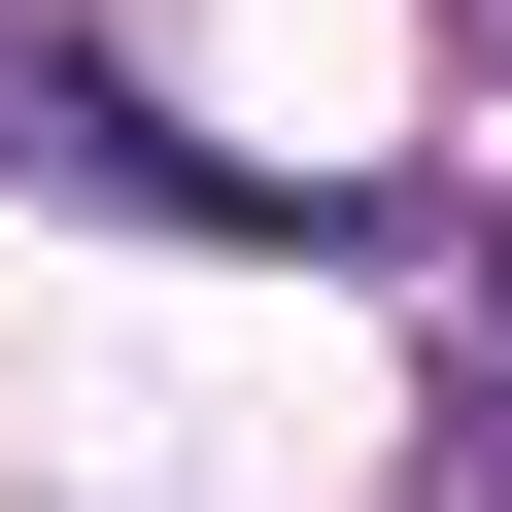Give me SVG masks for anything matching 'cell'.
I'll list each match as a JSON object with an SVG mask.
<instances>
[{
	"label": "cell",
	"instance_id": "6da1fadb",
	"mask_svg": "<svg viewBox=\"0 0 512 512\" xmlns=\"http://www.w3.org/2000/svg\"><path fill=\"white\" fill-rule=\"evenodd\" d=\"M478 274H512V239H478Z\"/></svg>",
	"mask_w": 512,
	"mask_h": 512
}]
</instances>
